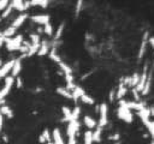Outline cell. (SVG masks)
<instances>
[{"label": "cell", "instance_id": "6da1fadb", "mask_svg": "<svg viewBox=\"0 0 154 144\" xmlns=\"http://www.w3.org/2000/svg\"><path fill=\"white\" fill-rule=\"evenodd\" d=\"M117 116H118V119L123 120L126 124H131L134 121V114L128 108L125 100H120L119 101V106L117 108Z\"/></svg>", "mask_w": 154, "mask_h": 144}, {"label": "cell", "instance_id": "7a4b0ae2", "mask_svg": "<svg viewBox=\"0 0 154 144\" xmlns=\"http://www.w3.org/2000/svg\"><path fill=\"white\" fill-rule=\"evenodd\" d=\"M23 35H16L11 38H5V46H6V49L8 52H14V50H18L23 43Z\"/></svg>", "mask_w": 154, "mask_h": 144}, {"label": "cell", "instance_id": "3957f363", "mask_svg": "<svg viewBox=\"0 0 154 144\" xmlns=\"http://www.w3.org/2000/svg\"><path fill=\"white\" fill-rule=\"evenodd\" d=\"M99 121H97V126L100 128H105V126L108 122V106L106 103H101L99 106Z\"/></svg>", "mask_w": 154, "mask_h": 144}, {"label": "cell", "instance_id": "277c9868", "mask_svg": "<svg viewBox=\"0 0 154 144\" xmlns=\"http://www.w3.org/2000/svg\"><path fill=\"white\" fill-rule=\"evenodd\" d=\"M13 84H14V78L12 76H8V77L5 78L4 86L0 89V100H4L8 95V92L11 91V89L13 86Z\"/></svg>", "mask_w": 154, "mask_h": 144}, {"label": "cell", "instance_id": "5b68a950", "mask_svg": "<svg viewBox=\"0 0 154 144\" xmlns=\"http://www.w3.org/2000/svg\"><path fill=\"white\" fill-rule=\"evenodd\" d=\"M79 130V121L78 120H71L67 122L66 126V136L67 138H75L77 132Z\"/></svg>", "mask_w": 154, "mask_h": 144}, {"label": "cell", "instance_id": "8992f818", "mask_svg": "<svg viewBox=\"0 0 154 144\" xmlns=\"http://www.w3.org/2000/svg\"><path fill=\"white\" fill-rule=\"evenodd\" d=\"M148 38H149V34L148 31H144L143 36H142V41H141V46H140V49H138V54H137V59L138 61L142 60L146 50H147V46H148Z\"/></svg>", "mask_w": 154, "mask_h": 144}, {"label": "cell", "instance_id": "52a82bcc", "mask_svg": "<svg viewBox=\"0 0 154 144\" xmlns=\"http://www.w3.org/2000/svg\"><path fill=\"white\" fill-rule=\"evenodd\" d=\"M30 19H31L34 23H37V24H40V25H46L47 23H49L51 17H49V14L42 13V14H35V16H31Z\"/></svg>", "mask_w": 154, "mask_h": 144}, {"label": "cell", "instance_id": "ba28073f", "mask_svg": "<svg viewBox=\"0 0 154 144\" xmlns=\"http://www.w3.org/2000/svg\"><path fill=\"white\" fill-rule=\"evenodd\" d=\"M29 18V16H28V13H25V12H23V13H19L14 19H13V22H12V24H11V26L12 28H14V29H18V28H20L24 23H25V20Z\"/></svg>", "mask_w": 154, "mask_h": 144}, {"label": "cell", "instance_id": "9c48e42d", "mask_svg": "<svg viewBox=\"0 0 154 144\" xmlns=\"http://www.w3.org/2000/svg\"><path fill=\"white\" fill-rule=\"evenodd\" d=\"M136 114H137V116L141 119V121L146 125L149 120H150V110H149V107H147V106H144L141 110H138V112H136Z\"/></svg>", "mask_w": 154, "mask_h": 144}, {"label": "cell", "instance_id": "30bf717a", "mask_svg": "<svg viewBox=\"0 0 154 144\" xmlns=\"http://www.w3.org/2000/svg\"><path fill=\"white\" fill-rule=\"evenodd\" d=\"M13 62H14V59L8 60L7 62H5L4 65H1V66H0V79H1V78H6V77H7L8 72H11V70H12Z\"/></svg>", "mask_w": 154, "mask_h": 144}, {"label": "cell", "instance_id": "8fae6325", "mask_svg": "<svg viewBox=\"0 0 154 144\" xmlns=\"http://www.w3.org/2000/svg\"><path fill=\"white\" fill-rule=\"evenodd\" d=\"M51 48H52V47H51V42H48V41H46V40L41 41L40 47H38V50H37V55H38V56H45V55H47V54L49 53Z\"/></svg>", "mask_w": 154, "mask_h": 144}, {"label": "cell", "instance_id": "7c38bea8", "mask_svg": "<svg viewBox=\"0 0 154 144\" xmlns=\"http://www.w3.org/2000/svg\"><path fill=\"white\" fill-rule=\"evenodd\" d=\"M20 71H22V58L14 59V62H13V66L11 70V76L14 78L20 73Z\"/></svg>", "mask_w": 154, "mask_h": 144}, {"label": "cell", "instance_id": "4fadbf2b", "mask_svg": "<svg viewBox=\"0 0 154 144\" xmlns=\"http://www.w3.org/2000/svg\"><path fill=\"white\" fill-rule=\"evenodd\" d=\"M83 122L88 127V130H90V131L97 126V121L93 116H90V115H84L83 116Z\"/></svg>", "mask_w": 154, "mask_h": 144}, {"label": "cell", "instance_id": "5bb4252c", "mask_svg": "<svg viewBox=\"0 0 154 144\" xmlns=\"http://www.w3.org/2000/svg\"><path fill=\"white\" fill-rule=\"evenodd\" d=\"M52 142H53V144H65L59 128H54L53 130V132H52Z\"/></svg>", "mask_w": 154, "mask_h": 144}, {"label": "cell", "instance_id": "9a60e30c", "mask_svg": "<svg viewBox=\"0 0 154 144\" xmlns=\"http://www.w3.org/2000/svg\"><path fill=\"white\" fill-rule=\"evenodd\" d=\"M126 92H128V88L120 82L119 83V85H118V88L116 89V98L117 100H123V97L126 95Z\"/></svg>", "mask_w": 154, "mask_h": 144}, {"label": "cell", "instance_id": "2e32d148", "mask_svg": "<svg viewBox=\"0 0 154 144\" xmlns=\"http://www.w3.org/2000/svg\"><path fill=\"white\" fill-rule=\"evenodd\" d=\"M71 94H72V98H73V101H78L84 94H85V91L82 89V86H79V85H75V88H73V90L71 91Z\"/></svg>", "mask_w": 154, "mask_h": 144}, {"label": "cell", "instance_id": "e0dca14e", "mask_svg": "<svg viewBox=\"0 0 154 144\" xmlns=\"http://www.w3.org/2000/svg\"><path fill=\"white\" fill-rule=\"evenodd\" d=\"M38 142L40 143H43V144H46L48 142H52V134H51V132H49L48 128H45L42 131V133L38 137Z\"/></svg>", "mask_w": 154, "mask_h": 144}, {"label": "cell", "instance_id": "ac0fdd59", "mask_svg": "<svg viewBox=\"0 0 154 144\" xmlns=\"http://www.w3.org/2000/svg\"><path fill=\"white\" fill-rule=\"evenodd\" d=\"M10 4H11V6H12L13 11H18V12H20V13H23V12L25 11L24 1H22V0H13V1H11Z\"/></svg>", "mask_w": 154, "mask_h": 144}, {"label": "cell", "instance_id": "d6986e66", "mask_svg": "<svg viewBox=\"0 0 154 144\" xmlns=\"http://www.w3.org/2000/svg\"><path fill=\"white\" fill-rule=\"evenodd\" d=\"M0 113L2 114V116H7L10 119L13 118V110L8 106H6V104H4V106L0 107Z\"/></svg>", "mask_w": 154, "mask_h": 144}, {"label": "cell", "instance_id": "ffe728a7", "mask_svg": "<svg viewBox=\"0 0 154 144\" xmlns=\"http://www.w3.org/2000/svg\"><path fill=\"white\" fill-rule=\"evenodd\" d=\"M57 94H59L60 96H63V97H65V98H72V94H71V91H69L66 88H63V86H59V88H57Z\"/></svg>", "mask_w": 154, "mask_h": 144}, {"label": "cell", "instance_id": "44dd1931", "mask_svg": "<svg viewBox=\"0 0 154 144\" xmlns=\"http://www.w3.org/2000/svg\"><path fill=\"white\" fill-rule=\"evenodd\" d=\"M61 112H63V115H64V118H63V120L64 121H71L72 120V115H71V109L69 108V107H66V106H63L61 107Z\"/></svg>", "mask_w": 154, "mask_h": 144}, {"label": "cell", "instance_id": "7402d4cb", "mask_svg": "<svg viewBox=\"0 0 154 144\" xmlns=\"http://www.w3.org/2000/svg\"><path fill=\"white\" fill-rule=\"evenodd\" d=\"M58 66H59V68L64 72V74H65V76H66V74H72V68H71L66 62L61 61V62H59V64H58Z\"/></svg>", "mask_w": 154, "mask_h": 144}, {"label": "cell", "instance_id": "603a6c76", "mask_svg": "<svg viewBox=\"0 0 154 144\" xmlns=\"http://www.w3.org/2000/svg\"><path fill=\"white\" fill-rule=\"evenodd\" d=\"M29 5H30V7H31V6H38V7L46 8V7L49 5V2H48V1H46V0H38V1L32 0V1H29Z\"/></svg>", "mask_w": 154, "mask_h": 144}, {"label": "cell", "instance_id": "cb8c5ba5", "mask_svg": "<svg viewBox=\"0 0 154 144\" xmlns=\"http://www.w3.org/2000/svg\"><path fill=\"white\" fill-rule=\"evenodd\" d=\"M43 32L47 35V36H49V37H52L53 35H54V28H53V25L51 24V22L49 23H47L46 25H43Z\"/></svg>", "mask_w": 154, "mask_h": 144}, {"label": "cell", "instance_id": "d4e9b609", "mask_svg": "<svg viewBox=\"0 0 154 144\" xmlns=\"http://www.w3.org/2000/svg\"><path fill=\"white\" fill-rule=\"evenodd\" d=\"M29 37H30V40H31V43H30V44H32V46H37V44H40V42H41V37H40V35H38L37 32H32V34H30Z\"/></svg>", "mask_w": 154, "mask_h": 144}, {"label": "cell", "instance_id": "484cf974", "mask_svg": "<svg viewBox=\"0 0 154 144\" xmlns=\"http://www.w3.org/2000/svg\"><path fill=\"white\" fill-rule=\"evenodd\" d=\"M101 133H102V128L95 127V131L93 132V142L99 143L101 140Z\"/></svg>", "mask_w": 154, "mask_h": 144}, {"label": "cell", "instance_id": "4316f807", "mask_svg": "<svg viewBox=\"0 0 154 144\" xmlns=\"http://www.w3.org/2000/svg\"><path fill=\"white\" fill-rule=\"evenodd\" d=\"M79 100H81L83 103H85V104H90V106H91V104H95V100H94L90 95H87V94H84Z\"/></svg>", "mask_w": 154, "mask_h": 144}, {"label": "cell", "instance_id": "83f0119b", "mask_svg": "<svg viewBox=\"0 0 154 144\" xmlns=\"http://www.w3.org/2000/svg\"><path fill=\"white\" fill-rule=\"evenodd\" d=\"M83 136H84V144H93L94 143L93 142V131L88 130L84 132Z\"/></svg>", "mask_w": 154, "mask_h": 144}, {"label": "cell", "instance_id": "f1b7e54d", "mask_svg": "<svg viewBox=\"0 0 154 144\" xmlns=\"http://www.w3.org/2000/svg\"><path fill=\"white\" fill-rule=\"evenodd\" d=\"M144 126H146V128H147L148 133L150 134L152 139H154V120H149Z\"/></svg>", "mask_w": 154, "mask_h": 144}, {"label": "cell", "instance_id": "f546056e", "mask_svg": "<svg viewBox=\"0 0 154 144\" xmlns=\"http://www.w3.org/2000/svg\"><path fill=\"white\" fill-rule=\"evenodd\" d=\"M81 114V107L76 106L73 109H71V115H72V120H78V116Z\"/></svg>", "mask_w": 154, "mask_h": 144}, {"label": "cell", "instance_id": "4dcf8cb0", "mask_svg": "<svg viewBox=\"0 0 154 144\" xmlns=\"http://www.w3.org/2000/svg\"><path fill=\"white\" fill-rule=\"evenodd\" d=\"M13 11V8H12V6H11V4H8V6L2 11V14H1V17L0 18H6V17H8L10 14H11V12Z\"/></svg>", "mask_w": 154, "mask_h": 144}, {"label": "cell", "instance_id": "1f68e13d", "mask_svg": "<svg viewBox=\"0 0 154 144\" xmlns=\"http://www.w3.org/2000/svg\"><path fill=\"white\" fill-rule=\"evenodd\" d=\"M8 1L7 0H0V11H4L7 6H8Z\"/></svg>", "mask_w": 154, "mask_h": 144}, {"label": "cell", "instance_id": "d6a6232c", "mask_svg": "<svg viewBox=\"0 0 154 144\" xmlns=\"http://www.w3.org/2000/svg\"><path fill=\"white\" fill-rule=\"evenodd\" d=\"M14 83L17 84V88H18V89H20V88L23 86V80H22V78H20V77L14 78Z\"/></svg>", "mask_w": 154, "mask_h": 144}, {"label": "cell", "instance_id": "836d02e7", "mask_svg": "<svg viewBox=\"0 0 154 144\" xmlns=\"http://www.w3.org/2000/svg\"><path fill=\"white\" fill-rule=\"evenodd\" d=\"M82 6H83V2L82 1H77V8H76V16L81 12V8H82Z\"/></svg>", "mask_w": 154, "mask_h": 144}, {"label": "cell", "instance_id": "e575fe53", "mask_svg": "<svg viewBox=\"0 0 154 144\" xmlns=\"http://www.w3.org/2000/svg\"><path fill=\"white\" fill-rule=\"evenodd\" d=\"M114 98H116V90L114 89H111V91H109V101L112 102Z\"/></svg>", "mask_w": 154, "mask_h": 144}, {"label": "cell", "instance_id": "d590c367", "mask_svg": "<svg viewBox=\"0 0 154 144\" xmlns=\"http://www.w3.org/2000/svg\"><path fill=\"white\" fill-rule=\"evenodd\" d=\"M109 139H113V140H117V142H119V138H120V136H119V133H114V134H112L111 137H108Z\"/></svg>", "mask_w": 154, "mask_h": 144}, {"label": "cell", "instance_id": "8d00e7d4", "mask_svg": "<svg viewBox=\"0 0 154 144\" xmlns=\"http://www.w3.org/2000/svg\"><path fill=\"white\" fill-rule=\"evenodd\" d=\"M66 144H77V137H75V138H67V143Z\"/></svg>", "mask_w": 154, "mask_h": 144}, {"label": "cell", "instance_id": "74e56055", "mask_svg": "<svg viewBox=\"0 0 154 144\" xmlns=\"http://www.w3.org/2000/svg\"><path fill=\"white\" fill-rule=\"evenodd\" d=\"M148 44H150V46L153 47V49H154V36H149V38H148Z\"/></svg>", "mask_w": 154, "mask_h": 144}, {"label": "cell", "instance_id": "f35d334b", "mask_svg": "<svg viewBox=\"0 0 154 144\" xmlns=\"http://www.w3.org/2000/svg\"><path fill=\"white\" fill-rule=\"evenodd\" d=\"M2 125H4V116H2V114L0 113V133H1V131H2Z\"/></svg>", "mask_w": 154, "mask_h": 144}, {"label": "cell", "instance_id": "ab89813d", "mask_svg": "<svg viewBox=\"0 0 154 144\" xmlns=\"http://www.w3.org/2000/svg\"><path fill=\"white\" fill-rule=\"evenodd\" d=\"M4 44H5V37L1 36V37H0V48H1Z\"/></svg>", "mask_w": 154, "mask_h": 144}, {"label": "cell", "instance_id": "60d3db41", "mask_svg": "<svg viewBox=\"0 0 154 144\" xmlns=\"http://www.w3.org/2000/svg\"><path fill=\"white\" fill-rule=\"evenodd\" d=\"M152 68H154V59H153V65H152Z\"/></svg>", "mask_w": 154, "mask_h": 144}, {"label": "cell", "instance_id": "b9f144b4", "mask_svg": "<svg viewBox=\"0 0 154 144\" xmlns=\"http://www.w3.org/2000/svg\"><path fill=\"white\" fill-rule=\"evenodd\" d=\"M46 144H53V142H48V143H46Z\"/></svg>", "mask_w": 154, "mask_h": 144}, {"label": "cell", "instance_id": "7bdbcfd3", "mask_svg": "<svg viewBox=\"0 0 154 144\" xmlns=\"http://www.w3.org/2000/svg\"><path fill=\"white\" fill-rule=\"evenodd\" d=\"M114 144H120V140H119V142H116Z\"/></svg>", "mask_w": 154, "mask_h": 144}, {"label": "cell", "instance_id": "ee69618b", "mask_svg": "<svg viewBox=\"0 0 154 144\" xmlns=\"http://www.w3.org/2000/svg\"><path fill=\"white\" fill-rule=\"evenodd\" d=\"M1 65H2V62H1V59H0V66H1Z\"/></svg>", "mask_w": 154, "mask_h": 144}, {"label": "cell", "instance_id": "f6af8a7d", "mask_svg": "<svg viewBox=\"0 0 154 144\" xmlns=\"http://www.w3.org/2000/svg\"><path fill=\"white\" fill-rule=\"evenodd\" d=\"M150 144H154V139H153V140H152V143H150Z\"/></svg>", "mask_w": 154, "mask_h": 144}, {"label": "cell", "instance_id": "bcb514c9", "mask_svg": "<svg viewBox=\"0 0 154 144\" xmlns=\"http://www.w3.org/2000/svg\"><path fill=\"white\" fill-rule=\"evenodd\" d=\"M0 20H1V18H0Z\"/></svg>", "mask_w": 154, "mask_h": 144}]
</instances>
